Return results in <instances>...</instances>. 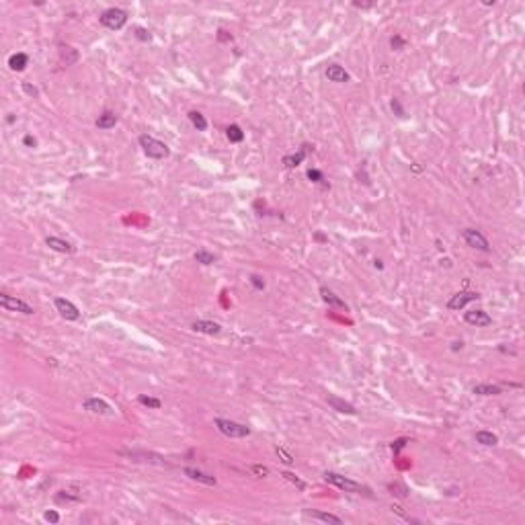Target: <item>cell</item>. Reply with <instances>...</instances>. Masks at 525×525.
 Listing matches in <instances>:
<instances>
[{
	"label": "cell",
	"instance_id": "obj_32",
	"mask_svg": "<svg viewBox=\"0 0 525 525\" xmlns=\"http://www.w3.org/2000/svg\"><path fill=\"white\" fill-rule=\"evenodd\" d=\"M135 39H140V41H150L152 35H150L148 29H142V27H137V29H135Z\"/></svg>",
	"mask_w": 525,
	"mask_h": 525
},
{
	"label": "cell",
	"instance_id": "obj_27",
	"mask_svg": "<svg viewBox=\"0 0 525 525\" xmlns=\"http://www.w3.org/2000/svg\"><path fill=\"white\" fill-rule=\"evenodd\" d=\"M275 451H277V455H279V458H281V462H283V464L292 466V464L296 462V460H294V455H292V453H287V451H285L283 447H275Z\"/></svg>",
	"mask_w": 525,
	"mask_h": 525
},
{
	"label": "cell",
	"instance_id": "obj_36",
	"mask_svg": "<svg viewBox=\"0 0 525 525\" xmlns=\"http://www.w3.org/2000/svg\"><path fill=\"white\" fill-rule=\"evenodd\" d=\"M44 519H45V521H49V523H58V521H60V515L56 513V511H45Z\"/></svg>",
	"mask_w": 525,
	"mask_h": 525
},
{
	"label": "cell",
	"instance_id": "obj_1",
	"mask_svg": "<svg viewBox=\"0 0 525 525\" xmlns=\"http://www.w3.org/2000/svg\"><path fill=\"white\" fill-rule=\"evenodd\" d=\"M140 146H142V150H144V154L148 156V158H154V160H162V158H169V154H171V150H169V146L164 144V142H160V140H156V137H152V135H140Z\"/></svg>",
	"mask_w": 525,
	"mask_h": 525
},
{
	"label": "cell",
	"instance_id": "obj_29",
	"mask_svg": "<svg viewBox=\"0 0 525 525\" xmlns=\"http://www.w3.org/2000/svg\"><path fill=\"white\" fill-rule=\"evenodd\" d=\"M390 45H392V49H396V51H400V49H404V45H406V41L400 37V35H394L392 39H390Z\"/></svg>",
	"mask_w": 525,
	"mask_h": 525
},
{
	"label": "cell",
	"instance_id": "obj_28",
	"mask_svg": "<svg viewBox=\"0 0 525 525\" xmlns=\"http://www.w3.org/2000/svg\"><path fill=\"white\" fill-rule=\"evenodd\" d=\"M281 476H283L285 480H289V482H292V484H296L300 490H304V488H306V484H304V482H302V480H300L296 474H292V472H283Z\"/></svg>",
	"mask_w": 525,
	"mask_h": 525
},
{
	"label": "cell",
	"instance_id": "obj_10",
	"mask_svg": "<svg viewBox=\"0 0 525 525\" xmlns=\"http://www.w3.org/2000/svg\"><path fill=\"white\" fill-rule=\"evenodd\" d=\"M191 328L195 330V333H203V335H210V337H216L222 333V326L214 320H195L191 324Z\"/></svg>",
	"mask_w": 525,
	"mask_h": 525
},
{
	"label": "cell",
	"instance_id": "obj_35",
	"mask_svg": "<svg viewBox=\"0 0 525 525\" xmlns=\"http://www.w3.org/2000/svg\"><path fill=\"white\" fill-rule=\"evenodd\" d=\"M251 470L255 474H259V478H265V476H269V470L265 468V466H251Z\"/></svg>",
	"mask_w": 525,
	"mask_h": 525
},
{
	"label": "cell",
	"instance_id": "obj_7",
	"mask_svg": "<svg viewBox=\"0 0 525 525\" xmlns=\"http://www.w3.org/2000/svg\"><path fill=\"white\" fill-rule=\"evenodd\" d=\"M53 304H56V310L60 312L62 318H66V320H78L80 318V310L74 306L70 300L56 298V300H53Z\"/></svg>",
	"mask_w": 525,
	"mask_h": 525
},
{
	"label": "cell",
	"instance_id": "obj_11",
	"mask_svg": "<svg viewBox=\"0 0 525 525\" xmlns=\"http://www.w3.org/2000/svg\"><path fill=\"white\" fill-rule=\"evenodd\" d=\"M82 404H85L88 412H94V414H113V408L101 398H87Z\"/></svg>",
	"mask_w": 525,
	"mask_h": 525
},
{
	"label": "cell",
	"instance_id": "obj_30",
	"mask_svg": "<svg viewBox=\"0 0 525 525\" xmlns=\"http://www.w3.org/2000/svg\"><path fill=\"white\" fill-rule=\"evenodd\" d=\"M306 175H308L310 181H314V183H322V181H324V175H322L320 171H316V169H310Z\"/></svg>",
	"mask_w": 525,
	"mask_h": 525
},
{
	"label": "cell",
	"instance_id": "obj_4",
	"mask_svg": "<svg viewBox=\"0 0 525 525\" xmlns=\"http://www.w3.org/2000/svg\"><path fill=\"white\" fill-rule=\"evenodd\" d=\"M216 427L219 429V433H222V435L232 437V439H240V437H248V435H251V429H248L246 425L234 423V421H228V419H216Z\"/></svg>",
	"mask_w": 525,
	"mask_h": 525
},
{
	"label": "cell",
	"instance_id": "obj_17",
	"mask_svg": "<svg viewBox=\"0 0 525 525\" xmlns=\"http://www.w3.org/2000/svg\"><path fill=\"white\" fill-rule=\"evenodd\" d=\"M27 64H29V56H27V53H23V51L12 53V56L8 58L10 70H15V72H23L25 68H27Z\"/></svg>",
	"mask_w": 525,
	"mask_h": 525
},
{
	"label": "cell",
	"instance_id": "obj_19",
	"mask_svg": "<svg viewBox=\"0 0 525 525\" xmlns=\"http://www.w3.org/2000/svg\"><path fill=\"white\" fill-rule=\"evenodd\" d=\"M304 515L310 517V519H318V521H324V523H335V525H341L343 519L337 517V515H330V513H322V511H304Z\"/></svg>",
	"mask_w": 525,
	"mask_h": 525
},
{
	"label": "cell",
	"instance_id": "obj_5",
	"mask_svg": "<svg viewBox=\"0 0 525 525\" xmlns=\"http://www.w3.org/2000/svg\"><path fill=\"white\" fill-rule=\"evenodd\" d=\"M462 238L466 240V244L470 248H476V251H482V253H488L490 251V244H488L486 236L480 230L466 228V230H462Z\"/></svg>",
	"mask_w": 525,
	"mask_h": 525
},
{
	"label": "cell",
	"instance_id": "obj_14",
	"mask_svg": "<svg viewBox=\"0 0 525 525\" xmlns=\"http://www.w3.org/2000/svg\"><path fill=\"white\" fill-rule=\"evenodd\" d=\"M326 402H328L330 406H333L337 412H343V414H355V412H357L353 404L345 402V400H341V398L335 396V394H328V396H326Z\"/></svg>",
	"mask_w": 525,
	"mask_h": 525
},
{
	"label": "cell",
	"instance_id": "obj_16",
	"mask_svg": "<svg viewBox=\"0 0 525 525\" xmlns=\"http://www.w3.org/2000/svg\"><path fill=\"white\" fill-rule=\"evenodd\" d=\"M320 296L322 300L328 304V306H333V308H341V310H347V304H345L335 292H330L328 287H320Z\"/></svg>",
	"mask_w": 525,
	"mask_h": 525
},
{
	"label": "cell",
	"instance_id": "obj_18",
	"mask_svg": "<svg viewBox=\"0 0 525 525\" xmlns=\"http://www.w3.org/2000/svg\"><path fill=\"white\" fill-rule=\"evenodd\" d=\"M117 121H119V117L113 111H105L103 115H99V119H96V128H99V130H111V128L117 126Z\"/></svg>",
	"mask_w": 525,
	"mask_h": 525
},
{
	"label": "cell",
	"instance_id": "obj_31",
	"mask_svg": "<svg viewBox=\"0 0 525 525\" xmlns=\"http://www.w3.org/2000/svg\"><path fill=\"white\" fill-rule=\"evenodd\" d=\"M390 107H392V111H394L398 117H406V111L402 109V105H400V101H398V99H392Z\"/></svg>",
	"mask_w": 525,
	"mask_h": 525
},
{
	"label": "cell",
	"instance_id": "obj_25",
	"mask_svg": "<svg viewBox=\"0 0 525 525\" xmlns=\"http://www.w3.org/2000/svg\"><path fill=\"white\" fill-rule=\"evenodd\" d=\"M195 261L197 262H201V265H214L216 262V255H212V253H207V251H197L195 253Z\"/></svg>",
	"mask_w": 525,
	"mask_h": 525
},
{
	"label": "cell",
	"instance_id": "obj_39",
	"mask_svg": "<svg viewBox=\"0 0 525 525\" xmlns=\"http://www.w3.org/2000/svg\"><path fill=\"white\" fill-rule=\"evenodd\" d=\"M462 347H464V343H462V341H455V343L451 345V349H453V351H460Z\"/></svg>",
	"mask_w": 525,
	"mask_h": 525
},
{
	"label": "cell",
	"instance_id": "obj_13",
	"mask_svg": "<svg viewBox=\"0 0 525 525\" xmlns=\"http://www.w3.org/2000/svg\"><path fill=\"white\" fill-rule=\"evenodd\" d=\"M183 472H185V476H189L191 480L201 482V484H205V486H216V484H218V480H216L212 474H205V472H201V470H195V468H185Z\"/></svg>",
	"mask_w": 525,
	"mask_h": 525
},
{
	"label": "cell",
	"instance_id": "obj_26",
	"mask_svg": "<svg viewBox=\"0 0 525 525\" xmlns=\"http://www.w3.org/2000/svg\"><path fill=\"white\" fill-rule=\"evenodd\" d=\"M137 402L148 406V408H160L162 406V402H160L158 398H152V396H146V394H142L140 398H137Z\"/></svg>",
	"mask_w": 525,
	"mask_h": 525
},
{
	"label": "cell",
	"instance_id": "obj_23",
	"mask_svg": "<svg viewBox=\"0 0 525 525\" xmlns=\"http://www.w3.org/2000/svg\"><path fill=\"white\" fill-rule=\"evenodd\" d=\"M226 135H228V140L234 142V144H240L244 140V131L240 130V126H236V123L226 128Z\"/></svg>",
	"mask_w": 525,
	"mask_h": 525
},
{
	"label": "cell",
	"instance_id": "obj_38",
	"mask_svg": "<svg viewBox=\"0 0 525 525\" xmlns=\"http://www.w3.org/2000/svg\"><path fill=\"white\" fill-rule=\"evenodd\" d=\"M23 142H25V146H29V148H33V146L37 144V142H35V137H31V135H25V140H23Z\"/></svg>",
	"mask_w": 525,
	"mask_h": 525
},
{
	"label": "cell",
	"instance_id": "obj_15",
	"mask_svg": "<svg viewBox=\"0 0 525 525\" xmlns=\"http://www.w3.org/2000/svg\"><path fill=\"white\" fill-rule=\"evenodd\" d=\"M45 244L51 248V251H56V253H64V255H72L74 253V246L70 242H66L62 238H56V236H47L45 238Z\"/></svg>",
	"mask_w": 525,
	"mask_h": 525
},
{
	"label": "cell",
	"instance_id": "obj_20",
	"mask_svg": "<svg viewBox=\"0 0 525 525\" xmlns=\"http://www.w3.org/2000/svg\"><path fill=\"white\" fill-rule=\"evenodd\" d=\"M503 390V386H494V384H478L472 388L474 394L478 396H496V394H501Z\"/></svg>",
	"mask_w": 525,
	"mask_h": 525
},
{
	"label": "cell",
	"instance_id": "obj_2",
	"mask_svg": "<svg viewBox=\"0 0 525 525\" xmlns=\"http://www.w3.org/2000/svg\"><path fill=\"white\" fill-rule=\"evenodd\" d=\"M324 480L328 482V484H333L341 490H347V492H355V494H369V488L363 486V484H359V482L351 480V478H345L341 474H335V472H326L324 474Z\"/></svg>",
	"mask_w": 525,
	"mask_h": 525
},
{
	"label": "cell",
	"instance_id": "obj_21",
	"mask_svg": "<svg viewBox=\"0 0 525 525\" xmlns=\"http://www.w3.org/2000/svg\"><path fill=\"white\" fill-rule=\"evenodd\" d=\"M306 148L308 146H304L298 154H287V156H283V164L287 169H296V167H300V164L304 162V158H306Z\"/></svg>",
	"mask_w": 525,
	"mask_h": 525
},
{
	"label": "cell",
	"instance_id": "obj_12",
	"mask_svg": "<svg viewBox=\"0 0 525 525\" xmlns=\"http://www.w3.org/2000/svg\"><path fill=\"white\" fill-rule=\"evenodd\" d=\"M326 78H328L330 82H339V85H343V82H349V80H351L349 72L345 70L343 66H339V64H330V66L326 68Z\"/></svg>",
	"mask_w": 525,
	"mask_h": 525
},
{
	"label": "cell",
	"instance_id": "obj_6",
	"mask_svg": "<svg viewBox=\"0 0 525 525\" xmlns=\"http://www.w3.org/2000/svg\"><path fill=\"white\" fill-rule=\"evenodd\" d=\"M0 306H2V308H6L8 312H21V314H27V316L35 312L31 304H27L25 300H19V298L6 296V294H2V296H0Z\"/></svg>",
	"mask_w": 525,
	"mask_h": 525
},
{
	"label": "cell",
	"instance_id": "obj_24",
	"mask_svg": "<svg viewBox=\"0 0 525 525\" xmlns=\"http://www.w3.org/2000/svg\"><path fill=\"white\" fill-rule=\"evenodd\" d=\"M189 119H191L193 128H195L197 131H205V130H207V119H205L199 111H191V113H189Z\"/></svg>",
	"mask_w": 525,
	"mask_h": 525
},
{
	"label": "cell",
	"instance_id": "obj_3",
	"mask_svg": "<svg viewBox=\"0 0 525 525\" xmlns=\"http://www.w3.org/2000/svg\"><path fill=\"white\" fill-rule=\"evenodd\" d=\"M99 21H101L103 27H107V29L117 31V29H121V27L128 23V12L113 6V8L103 10V12H101V17H99Z\"/></svg>",
	"mask_w": 525,
	"mask_h": 525
},
{
	"label": "cell",
	"instance_id": "obj_37",
	"mask_svg": "<svg viewBox=\"0 0 525 525\" xmlns=\"http://www.w3.org/2000/svg\"><path fill=\"white\" fill-rule=\"evenodd\" d=\"M21 87H23V90H25L27 94H29V96H37V94H39V90H37L35 87H31V85H29V82H23V85H21Z\"/></svg>",
	"mask_w": 525,
	"mask_h": 525
},
{
	"label": "cell",
	"instance_id": "obj_22",
	"mask_svg": "<svg viewBox=\"0 0 525 525\" xmlns=\"http://www.w3.org/2000/svg\"><path fill=\"white\" fill-rule=\"evenodd\" d=\"M476 441H478L480 445L492 447V445L499 443V437H496L494 433H490V431H478V433H476Z\"/></svg>",
	"mask_w": 525,
	"mask_h": 525
},
{
	"label": "cell",
	"instance_id": "obj_34",
	"mask_svg": "<svg viewBox=\"0 0 525 525\" xmlns=\"http://www.w3.org/2000/svg\"><path fill=\"white\" fill-rule=\"evenodd\" d=\"M406 443H408V439H404V437H402V439H396V441H392V451H394V453H398V451L402 449Z\"/></svg>",
	"mask_w": 525,
	"mask_h": 525
},
{
	"label": "cell",
	"instance_id": "obj_33",
	"mask_svg": "<svg viewBox=\"0 0 525 525\" xmlns=\"http://www.w3.org/2000/svg\"><path fill=\"white\" fill-rule=\"evenodd\" d=\"M251 283L255 289H265V279H262L261 275H251Z\"/></svg>",
	"mask_w": 525,
	"mask_h": 525
},
{
	"label": "cell",
	"instance_id": "obj_8",
	"mask_svg": "<svg viewBox=\"0 0 525 525\" xmlns=\"http://www.w3.org/2000/svg\"><path fill=\"white\" fill-rule=\"evenodd\" d=\"M480 296L476 294V292H460V294H455V296H451L449 298V302H447V308L449 310H462L466 304H470V302H474V300H478Z\"/></svg>",
	"mask_w": 525,
	"mask_h": 525
},
{
	"label": "cell",
	"instance_id": "obj_9",
	"mask_svg": "<svg viewBox=\"0 0 525 525\" xmlns=\"http://www.w3.org/2000/svg\"><path fill=\"white\" fill-rule=\"evenodd\" d=\"M464 320L472 326H490L492 324V318L484 310H470L464 314Z\"/></svg>",
	"mask_w": 525,
	"mask_h": 525
}]
</instances>
